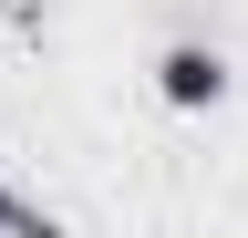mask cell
Listing matches in <instances>:
<instances>
[{"instance_id":"cell-3","label":"cell","mask_w":248,"mask_h":238,"mask_svg":"<svg viewBox=\"0 0 248 238\" xmlns=\"http://www.w3.org/2000/svg\"><path fill=\"white\" fill-rule=\"evenodd\" d=\"M0 228H31V238H52V218H42V207H21L11 187H0Z\"/></svg>"},{"instance_id":"cell-2","label":"cell","mask_w":248,"mask_h":238,"mask_svg":"<svg viewBox=\"0 0 248 238\" xmlns=\"http://www.w3.org/2000/svg\"><path fill=\"white\" fill-rule=\"evenodd\" d=\"M0 32H21V42H42V32H52V0H0Z\"/></svg>"},{"instance_id":"cell-1","label":"cell","mask_w":248,"mask_h":238,"mask_svg":"<svg viewBox=\"0 0 248 238\" xmlns=\"http://www.w3.org/2000/svg\"><path fill=\"white\" fill-rule=\"evenodd\" d=\"M155 94H166L176 114H217L228 104V52L217 42H166L155 52Z\"/></svg>"}]
</instances>
